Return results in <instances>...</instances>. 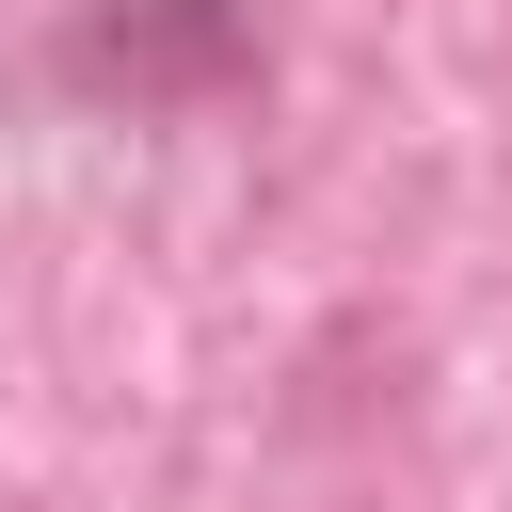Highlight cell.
Here are the masks:
<instances>
[{
	"instance_id": "obj_1",
	"label": "cell",
	"mask_w": 512,
	"mask_h": 512,
	"mask_svg": "<svg viewBox=\"0 0 512 512\" xmlns=\"http://www.w3.org/2000/svg\"><path fill=\"white\" fill-rule=\"evenodd\" d=\"M48 80L96 96V112H128V128H176V112L256 96L272 32H256V0H80L48 32Z\"/></svg>"
}]
</instances>
